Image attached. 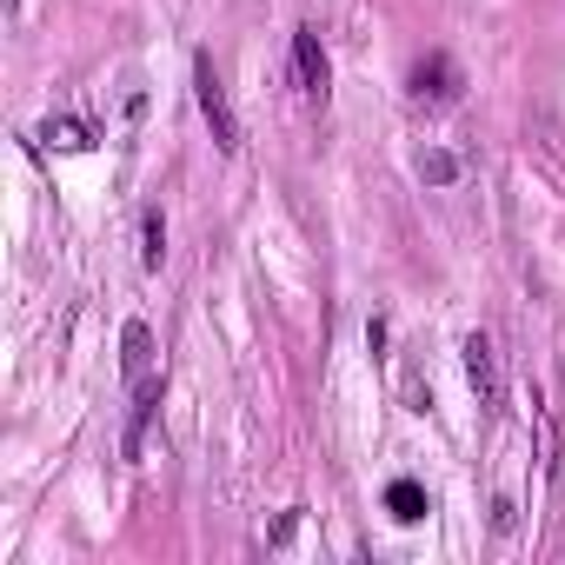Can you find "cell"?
Segmentation results:
<instances>
[{
  "mask_svg": "<svg viewBox=\"0 0 565 565\" xmlns=\"http://www.w3.org/2000/svg\"><path fill=\"white\" fill-rule=\"evenodd\" d=\"M147 353H153V333L134 320V327H127V380H134L140 393H153V386H147Z\"/></svg>",
  "mask_w": 565,
  "mask_h": 565,
  "instance_id": "5",
  "label": "cell"
},
{
  "mask_svg": "<svg viewBox=\"0 0 565 565\" xmlns=\"http://www.w3.org/2000/svg\"><path fill=\"white\" fill-rule=\"evenodd\" d=\"M386 505H393V512H399V519H419V512H426V492H419V486H413V479H399V486H393V492H386Z\"/></svg>",
  "mask_w": 565,
  "mask_h": 565,
  "instance_id": "6",
  "label": "cell"
},
{
  "mask_svg": "<svg viewBox=\"0 0 565 565\" xmlns=\"http://www.w3.org/2000/svg\"><path fill=\"white\" fill-rule=\"evenodd\" d=\"M294 61H300L307 100H327V54H320V34H294Z\"/></svg>",
  "mask_w": 565,
  "mask_h": 565,
  "instance_id": "3",
  "label": "cell"
},
{
  "mask_svg": "<svg viewBox=\"0 0 565 565\" xmlns=\"http://www.w3.org/2000/svg\"><path fill=\"white\" fill-rule=\"evenodd\" d=\"M193 94H200V114H206V127H213V147H220V153H239V120H233V107H226V87H220V74H213V61H206V54L193 61Z\"/></svg>",
  "mask_w": 565,
  "mask_h": 565,
  "instance_id": "1",
  "label": "cell"
},
{
  "mask_svg": "<svg viewBox=\"0 0 565 565\" xmlns=\"http://www.w3.org/2000/svg\"><path fill=\"white\" fill-rule=\"evenodd\" d=\"M160 253H167V233H160V220L147 213V266H160Z\"/></svg>",
  "mask_w": 565,
  "mask_h": 565,
  "instance_id": "7",
  "label": "cell"
},
{
  "mask_svg": "<svg viewBox=\"0 0 565 565\" xmlns=\"http://www.w3.org/2000/svg\"><path fill=\"white\" fill-rule=\"evenodd\" d=\"M466 380H472V393H479V406H486V413H499V406H505V373H499V347H492L486 333H472V340H466Z\"/></svg>",
  "mask_w": 565,
  "mask_h": 565,
  "instance_id": "2",
  "label": "cell"
},
{
  "mask_svg": "<svg viewBox=\"0 0 565 565\" xmlns=\"http://www.w3.org/2000/svg\"><path fill=\"white\" fill-rule=\"evenodd\" d=\"M41 147H54V153H87L94 140H87L81 120H47V127H41Z\"/></svg>",
  "mask_w": 565,
  "mask_h": 565,
  "instance_id": "4",
  "label": "cell"
}]
</instances>
